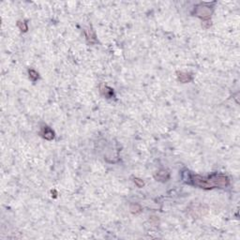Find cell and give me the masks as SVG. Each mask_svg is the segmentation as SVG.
<instances>
[{"mask_svg": "<svg viewBox=\"0 0 240 240\" xmlns=\"http://www.w3.org/2000/svg\"><path fill=\"white\" fill-rule=\"evenodd\" d=\"M191 182L202 188H225L229 185V178L223 175H212L210 176L192 175L191 176Z\"/></svg>", "mask_w": 240, "mask_h": 240, "instance_id": "obj_1", "label": "cell"}, {"mask_svg": "<svg viewBox=\"0 0 240 240\" xmlns=\"http://www.w3.org/2000/svg\"><path fill=\"white\" fill-rule=\"evenodd\" d=\"M196 14L198 15V16L202 17L203 19H208L211 15V11H210V9H209V7L203 6V7H200L197 9Z\"/></svg>", "mask_w": 240, "mask_h": 240, "instance_id": "obj_2", "label": "cell"}, {"mask_svg": "<svg viewBox=\"0 0 240 240\" xmlns=\"http://www.w3.org/2000/svg\"><path fill=\"white\" fill-rule=\"evenodd\" d=\"M42 136L45 138V139H47V140H52L54 138V131L48 127H44L43 128V130L42 131Z\"/></svg>", "mask_w": 240, "mask_h": 240, "instance_id": "obj_3", "label": "cell"}, {"mask_svg": "<svg viewBox=\"0 0 240 240\" xmlns=\"http://www.w3.org/2000/svg\"><path fill=\"white\" fill-rule=\"evenodd\" d=\"M158 180H160V181H165L167 180L168 178H169V173H168L167 171L165 170H160L157 173V175L155 176Z\"/></svg>", "mask_w": 240, "mask_h": 240, "instance_id": "obj_4", "label": "cell"}, {"mask_svg": "<svg viewBox=\"0 0 240 240\" xmlns=\"http://www.w3.org/2000/svg\"><path fill=\"white\" fill-rule=\"evenodd\" d=\"M178 80L182 83H188L191 80V76L188 73H184V72H180L178 73Z\"/></svg>", "mask_w": 240, "mask_h": 240, "instance_id": "obj_5", "label": "cell"}, {"mask_svg": "<svg viewBox=\"0 0 240 240\" xmlns=\"http://www.w3.org/2000/svg\"><path fill=\"white\" fill-rule=\"evenodd\" d=\"M101 92H102V94L107 97V98H110V97L113 95V90L111 88L107 87V86H103V87H101Z\"/></svg>", "mask_w": 240, "mask_h": 240, "instance_id": "obj_6", "label": "cell"}, {"mask_svg": "<svg viewBox=\"0 0 240 240\" xmlns=\"http://www.w3.org/2000/svg\"><path fill=\"white\" fill-rule=\"evenodd\" d=\"M29 76H30V78H31L32 80H37L38 79V77H39V74L36 72L35 70H33V69H31V70H29Z\"/></svg>", "mask_w": 240, "mask_h": 240, "instance_id": "obj_7", "label": "cell"}, {"mask_svg": "<svg viewBox=\"0 0 240 240\" xmlns=\"http://www.w3.org/2000/svg\"><path fill=\"white\" fill-rule=\"evenodd\" d=\"M18 25H19V27H20V29H21V30H24V31H27V24H25V23L22 24V22H19Z\"/></svg>", "mask_w": 240, "mask_h": 240, "instance_id": "obj_8", "label": "cell"}, {"mask_svg": "<svg viewBox=\"0 0 240 240\" xmlns=\"http://www.w3.org/2000/svg\"><path fill=\"white\" fill-rule=\"evenodd\" d=\"M134 182L138 185V187H143L144 186V182H143V180L139 179V178H135L134 179Z\"/></svg>", "mask_w": 240, "mask_h": 240, "instance_id": "obj_9", "label": "cell"}]
</instances>
